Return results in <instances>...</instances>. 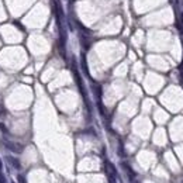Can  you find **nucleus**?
<instances>
[{
    "mask_svg": "<svg viewBox=\"0 0 183 183\" xmlns=\"http://www.w3.org/2000/svg\"><path fill=\"white\" fill-rule=\"evenodd\" d=\"M106 172L107 176H117V171H116V166L111 163V162H106Z\"/></svg>",
    "mask_w": 183,
    "mask_h": 183,
    "instance_id": "obj_3",
    "label": "nucleus"
},
{
    "mask_svg": "<svg viewBox=\"0 0 183 183\" xmlns=\"http://www.w3.org/2000/svg\"><path fill=\"white\" fill-rule=\"evenodd\" d=\"M131 183H140V182H138V180H132Z\"/></svg>",
    "mask_w": 183,
    "mask_h": 183,
    "instance_id": "obj_9",
    "label": "nucleus"
},
{
    "mask_svg": "<svg viewBox=\"0 0 183 183\" xmlns=\"http://www.w3.org/2000/svg\"><path fill=\"white\" fill-rule=\"evenodd\" d=\"M4 147L11 151L13 154H21L24 151V147H23L21 144H17V142H11V141H6L4 142Z\"/></svg>",
    "mask_w": 183,
    "mask_h": 183,
    "instance_id": "obj_1",
    "label": "nucleus"
},
{
    "mask_svg": "<svg viewBox=\"0 0 183 183\" xmlns=\"http://www.w3.org/2000/svg\"><path fill=\"white\" fill-rule=\"evenodd\" d=\"M6 161L9 162V163H10L14 169H20V168H21V163H20V161H19L17 158H14V156H10V155H9V156H6Z\"/></svg>",
    "mask_w": 183,
    "mask_h": 183,
    "instance_id": "obj_2",
    "label": "nucleus"
},
{
    "mask_svg": "<svg viewBox=\"0 0 183 183\" xmlns=\"http://www.w3.org/2000/svg\"><path fill=\"white\" fill-rule=\"evenodd\" d=\"M3 169V163H1V159H0V171Z\"/></svg>",
    "mask_w": 183,
    "mask_h": 183,
    "instance_id": "obj_8",
    "label": "nucleus"
},
{
    "mask_svg": "<svg viewBox=\"0 0 183 183\" xmlns=\"http://www.w3.org/2000/svg\"><path fill=\"white\" fill-rule=\"evenodd\" d=\"M0 130H1L4 134H9V130L6 128V127H4V124H1V123H0Z\"/></svg>",
    "mask_w": 183,
    "mask_h": 183,
    "instance_id": "obj_5",
    "label": "nucleus"
},
{
    "mask_svg": "<svg viewBox=\"0 0 183 183\" xmlns=\"http://www.w3.org/2000/svg\"><path fill=\"white\" fill-rule=\"evenodd\" d=\"M123 166H124V168H125V171H127V173H128L130 176H131V179H134V178H135V172H134V171H132V169H131V168H130L128 165H125V163H124V165H123Z\"/></svg>",
    "mask_w": 183,
    "mask_h": 183,
    "instance_id": "obj_4",
    "label": "nucleus"
},
{
    "mask_svg": "<svg viewBox=\"0 0 183 183\" xmlns=\"http://www.w3.org/2000/svg\"><path fill=\"white\" fill-rule=\"evenodd\" d=\"M108 182H110V183H117V182H116V178H114V176H108Z\"/></svg>",
    "mask_w": 183,
    "mask_h": 183,
    "instance_id": "obj_7",
    "label": "nucleus"
},
{
    "mask_svg": "<svg viewBox=\"0 0 183 183\" xmlns=\"http://www.w3.org/2000/svg\"><path fill=\"white\" fill-rule=\"evenodd\" d=\"M13 183H14V182H13Z\"/></svg>",
    "mask_w": 183,
    "mask_h": 183,
    "instance_id": "obj_10",
    "label": "nucleus"
},
{
    "mask_svg": "<svg viewBox=\"0 0 183 183\" xmlns=\"http://www.w3.org/2000/svg\"><path fill=\"white\" fill-rule=\"evenodd\" d=\"M0 183H6V178H4V175H3L1 171H0Z\"/></svg>",
    "mask_w": 183,
    "mask_h": 183,
    "instance_id": "obj_6",
    "label": "nucleus"
}]
</instances>
